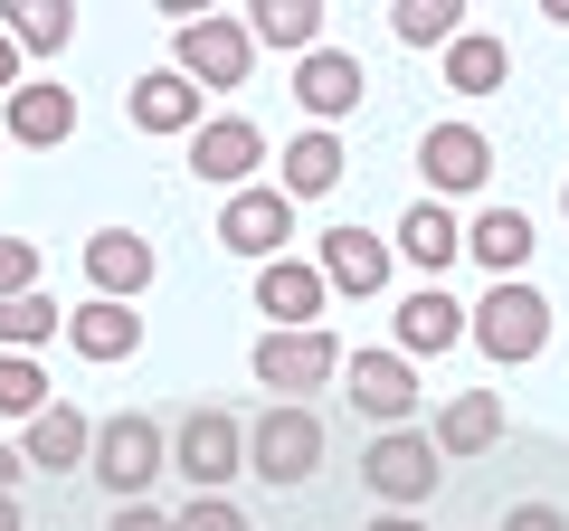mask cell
Masks as SVG:
<instances>
[{"mask_svg":"<svg viewBox=\"0 0 569 531\" xmlns=\"http://www.w3.org/2000/svg\"><path fill=\"white\" fill-rule=\"evenodd\" d=\"M437 474H447V455H437V437L427 428H380L361 455V484L380 493L389 512H418L427 493H437Z\"/></svg>","mask_w":569,"mask_h":531,"instance_id":"obj_5","label":"cell"},{"mask_svg":"<svg viewBox=\"0 0 569 531\" xmlns=\"http://www.w3.org/2000/svg\"><path fill=\"white\" fill-rule=\"evenodd\" d=\"M39 294V238H0V304Z\"/></svg>","mask_w":569,"mask_h":531,"instance_id":"obj_32","label":"cell"},{"mask_svg":"<svg viewBox=\"0 0 569 531\" xmlns=\"http://www.w3.org/2000/svg\"><path fill=\"white\" fill-rule=\"evenodd\" d=\"M67 351H77V361H133V351H142V313L86 294V304L67 313Z\"/></svg>","mask_w":569,"mask_h":531,"instance_id":"obj_23","label":"cell"},{"mask_svg":"<svg viewBox=\"0 0 569 531\" xmlns=\"http://www.w3.org/2000/svg\"><path fill=\"white\" fill-rule=\"evenodd\" d=\"M466 342L485 351V361H503V370H522V361H541L550 351V294L541 285H485V304H466Z\"/></svg>","mask_w":569,"mask_h":531,"instance_id":"obj_1","label":"cell"},{"mask_svg":"<svg viewBox=\"0 0 569 531\" xmlns=\"http://www.w3.org/2000/svg\"><path fill=\"white\" fill-rule=\"evenodd\" d=\"M247 474L276 484V493L313 484V474H323V418H313V409H266V418H247Z\"/></svg>","mask_w":569,"mask_h":531,"instance_id":"obj_4","label":"cell"},{"mask_svg":"<svg viewBox=\"0 0 569 531\" xmlns=\"http://www.w3.org/2000/svg\"><path fill=\"white\" fill-rule=\"evenodd\" d=\"M560 209H569V190H560Z\"/></svg>","mask_w":569,"mask_h":531,"instance_id":"obj_39","label":"cell"},{"mask_svg":"<svg viewBox=\"0 0 569 531\" xmlns=\"http://www.w3.org/2000/svg\"><path fill=\"white\" fill-rule=\"evenodd\" d=\"M257 162H266V133L247 114H209L200 133H190V171H200L209 190H228V200L257 190Z\"/></svg>","mask_w":569,"mask_h":531,"instance_id":"obj_14","label":"cell"},{"mask_svg":"<svg viewBox=\"0 0 569 531\" xmlns=\"http://www.w3.org/2000/svg\"><path fill=\"white\" fill-rule=\"evenodd\" d=\"M466 29H475L466 0H389V39H399V48H437V58H447Z\"/></svg>","mask_w":569,"mask_h":531,"instance_id":"obj_26","label":"cell"},{"mask_svg":"<svg viewBox=\"0 0 569 531\" xmlns=\"http://www.w3.org/2000/svg\"><path fill=\"white\" fill-rule=\"evenodd\" d=\"M104 531H171V512H152V503H114V522Z\"/></svg>","mask_w":569,"mask_h":531,"instance_id":"obj_34","label":"cell"},{"mask_svg":"<svg viewBox=\"0 0 569 531\" xmlns=\"http://www.w3.org/2000/svg\"><path fill=\"white\" fill-rule=\"evenodd\" d=\"M389 247H399V257L418 266L427 285H447V266L466 257V219H456L447 200H418V209H408L399 228H389Z\"/></svg>","mask_w":569,"mask_h":531,"instance_id":"obj_18","label":"cell"},{"mask_svg":"<svg viewBox=\"0 0 569 531\" xmlns=\"http://www.w3.org/2000/svg\"><path fill=\"white\" fill-rule=\"evenodd\" d=\"M152 275H162L152 238H133V228H96V238H86V285H96L104 304H142Z\"/></svg>","mask_w":569,"mask_h":531,"instance_id":"obj_17","label":"cell"},{"mask_svg":"<svg viewBox=\"0 0 569 531\" xmlns=\"http://www.w3.org/2000/svg\"><path fill=\"white\" fill-rule=\"evenodd\" d=\"M67 133H77V96H67V86H20V96H10V143L58 152Z\"/></svg>","mask_w":569,"mask_h":531,"instance_id":"obj_25","label":"cell"},{"mask_svg":"<svg viewBox=\"0 0 569 531\" xmlns=\"http://www.w3.org/2000/svg\"><path fill=\"white\" fill-rule=\"evenodd\" d=\"M171 474H190L200 493H228L247 474V418L228 409H190L181 428H171Z\"/></svg>","mask_w":569,"mask_h":531,"instance_id":"obj_7","label":"cell"},{"mask_svg":"<svg viewBox=\"0 0 569 531\" xmlns=\"http://www.w3.org/2000/svg\"><path fill=\"white\" fill-rule=\"evenodd\" d=\"M323 304H332V285H323V266H313V257L257 266V313L276 332H313V323H323Z\"/></svg>","mask_w":569,"mask_h":531,"instance_id":"obj_15","label":"cell"},{"mask_svg":"<svg viewBox=\"0 0 569 531\" xmlns=\"http://www.w3.org/2000/svg\"><path fill=\"white\" fill-rule=\"evenodd\" d=\"M466 257L485 266L493 285H512V275L531 266V219H522V209H475V219H466Z\"/></svg>","mask_w":569,"mask_h":531,"instance_id":"obj_24","label":"cell"},{"mask_svg":"<svg viewBox=\"0 0 569 531\" xmlns=\"http://www.w3.org/2000/svg\"><path fill=\"white\" fill-rule=\"evenodd\" d=\"M342 361H351V351L332 342L323 323H313V332H266V342L247 351L257 389H276V409H313V389H323V380H342Z\"/></svg>","mask_w":569,"mask_h":531,"instance_id":"obj_3","label":"cell"},{"mask_svg":"<svg viewBox=\"0 0 569 531\" xmlns=\"http://www.w3.org/2000/svg\"><path fill=\"white\" fill-rule=\"evenodd\" d=\"M20 474H29V455H20V447H0V493H20Z\"/></svg>","mask_w":569,"mask_h":531,"instance_id":"obj_36","label":"cell"},{"mask_svg":"<svg viewBox=\"0 0 569 531\" xmlns=\"http://www.w3.org/2000/svg\"><path fill=\"white\" fill-rule=\"evenodd\" d=\"M447 86L456 96H503L512 86V48L493 39V29H466V39L447 48Z\"/></svg>","mask_w":569,"mask_h":531,"instance_id":"obj_28","label":"cell"},{"mask_svg":"<svg viewBox=\"0 0 569 531\" xmlns=\"http://www.w3.org/2000/svg\"><path fill=\"white\" fill-rule=\"evenodd\" d=\"M342 171H351L342 133H295V143H284V162H276V190L305 209V200H332V190H342Z\"/></svg>","mask_w":569,"mask_h":531,"instance_id":"obj_21","label":"cell"},{"mask_svg":"<svg viewBox=\"0 0 569 531\" xmlns=\"http://www.w3.org/2000/svg\"><path fill=\"white\" fill-rule=\"evenodd\" d=\"M284 238H295V200H284L276 181L238 190V200L219 209V247H228V257H247V266H276Z\"/></svg>","mask_w":569,"mask_h":531,"instance_id":"obj_12","label":"cell"},{"mask_svg":"<svg viewBox=\"0 0 569 531\" xmlns=\"http://www.w3.org/2000/svg\"><path fill=\"white\" fill-rule=\"evenodd\" d=\"M171 67H181L200 96H228V86H247V67H257V39H247V20H228V10H200L190 29H171Z\"/></svg>","mask_w":569,"mask_h":531,"instance_id":"obj_6","label":"cell"},{"mask_svg":"<svg viewBox=\"0 0 569 531\" xmlns=\"http://www.w3.org/2000/svg\"><path fill=\"white\" fill-rule=\"evenodd\" d=\"M427 437H437V455H447V465H466V455L503 447V389H456Z\"/></svg>","mask_w":569,"mask_h":531,"instance_id":"obj_20","label":"cell"},{"mask_svg":"<svg viewBox=\"0 0 569 531\" xmlns=\"http://www.w3.org/2000/svg\"><path fill=\"white\" fill-rule=\"evenodd\" d=\"M313 266H323L332 294H380L389 275H399V247L370 238V228H323V238H313Z\"/></svg>","mask_w":569,"mask_h":531,"instance_id":"obj_16","label":"cell"},{"mask_svg":"<svg viewBox=\"0 0 569 531\" xmlns=\"http://www.w3.org/2000/svg\"><path fill=\"white\" fill-rule=\"evenodd\" d=\"M323 29H332L323 0H247V39L276 48V58H313V48H323Z\"/></svg>","mask_w":569,"mask_h":531,"instance_id":"obj_22","label":"cell"},{"mask_svg":"<svg viewBox=\"0 0 569 531\" xmlns=\"http://www.w3.org/2000/svg\"><path fill=\"white\" fill-rule=\"evenodd\" d=\"M86 474H96L114 503H142V493L171 474V428H162V418H133V409L96 418V455H86Z\"/></svg>","mask_w":569,"mask_h":531,"instance_id":"obj_2","label":"cell"},{"mask_svg":"<svg viewBox=\"0 0 569 531\" xmlns=\"http://www.w3.org/2000/svg\"><path fill=\"white\" fill-rule=\"evenodd\" d=\"M342 399L370 418V428H408L427 389H418V370H408L399 351H351L342 361Z\"/></svg>","mask_w":569,"mask_h":531,"instance_id":"obj_10","label":"cell"},{"mask_svg":"<svg viewBox=\"0 0 569 531\" xmlns=\"http://www.w3.org/2000/svg\"><path fill=\"white\" fill-rule=\"evenodd\" d=\"M418 171H427V200H475V190L493 181V143L466 114H447V123L418 133Z\"/></svg>","mask_w":569,"mask_h":531,"instance_id":"obj_8","label":"cell"},{"mask_svg":"<svg viewBox=\"0 0 569 531\" xmlns=\"http://www.w3.org/2000/svg\"><path fill=\"white\" fill-rule=\"evenodd\" d=\"M456 342H466V304H456L447 285H418V294H399V313H389V351H399L408 370H418V361H447Z\"/></svg>","mask_w":569,"mask_h":531,"instance_id":"obj_13","label":"cell"},{"mask_svg":"<svg viewBox=\"0 0 569 531\" xmlns=\"http://www.w3.org/2000/svg\"><path fill=\"white\" fill-rule=\"evenodd\" d=\"M39 409H48V370L29 361V351H0V418H20V428H29Z\"/></svg>","mask_w":569,"mask_h":531,"instance_id":"obj_30","label":"cell"},{"mask_svg":"<svg viewBox=\"0 0 569 531\" xmlns=\"http://www.w3.org/2000/svg\"><path fill=\"white\" fill-rule=\"evenodd\" d=\"M361 96H370V67L351 58V48H313V58H295V104L313 114V133H332L342 114H361Z\"/></svg>","mask_w":569,"mask_h":531,"instance_id":"obj_11","label":"cell"},{"mask_svg":"<svg viewBox=\"0 0 569 531\" xmlns=\"http://www.w3.org/2000/svg\"><path fill=\"white\" fill-rule=\"evenodd\" d=\"M20 67H29V58H20V39H10V29H0V104H10V96H20V86H29Z\"/></svg>","mask_w":569,"mask_h":531,"instance_id":"obj_35","label":"cell"},{"mask_svg":"<svg viewBox=\"0 0 569 531\" xmlns=\"http://www.w3.org/2000/svg\"><path fill=\"white\" fill-rule=\"evenodd\" d=\"M20 455H29L39 474H77L86 455H96V418H86V409H67V399H48V409L20 428Z\"/></svg>","mask_w":569,"mask_h":531,"instance_id":"obj_19","label":"cell"},{"mask_svg":"<svg viewBox=\"0 0 569 531\" xmlns=\"http://www.w3.org/2000/svg\"><path fill=\"white\" fill-rule=\"evenodd\" d=\"M370 531H427V522H418V512H380V522H370Z\"/></svg>","mask_w":569,"mask_h":531,"instance_id":"obj_38","label":"cell"},{"mask_svg":"<svg viewBox=\"0 0 569 531\" xmlns=\"http://www.w3.org/2000/svg\"><path fill=\"white\" fill-rule=\"evenodd\" d=\"M0 531H29V512H20V493H0Z\"/></svg>","mask_w":569,"mask_h":531,"instance_id":"obj_37","label":"cell"},{"mask_svg":"<svg viewBox=\"0 0 569 531\" xmlns=\"http://www.w3.org/2000/svg\"><path fill=\"white\" fill-rule=\"evenodd\" d=\"M123 114H133V133H152V143H190L209 123V96L181 77V67H152V77L123 86Z\"/></svg>","mask_w":569,"mask_h":531,"instance_id":"obj_9","label":"cell"},{"mask_svg":"<svg viewBox=\"0 0 569 531\" xmlns=\"http://www.w3.org/2000/svg\"><path fill=\"white\" fill-rule=\"evenodd\" d=\"M0 29L20 39V58H67L77 10H67V0H0Z\"/></svg>","mask_w":569,"mask_h":531,"instance_id":"obj_27","label":"cell"},{"mask_svg":"<svg viewBox=\"0 0 569 531\" xmlns=\"http://www.w3.org/2000/svg\"><path fill=\"white\" fill-rule=\"evenodd\" d=\"M171 531H247V512L228 503V493H190V503L171 512Z\"/></svg>","mask_w":569,"mask_h":531,"instance_id":"obj_31","label":"cell"},{"mask_svg":"<svg viewBox=\"0 0 569 531\" xmlns=\"http://www.w3.org/2000/svg\"><path fill=\"white\" fill-rule=\"evenodd\" d=\"M503 531H569V512H560V503H512Z\"/></svg>","mask_w":569,"mask_h":531,"instance_id":"obj_33","label":"cell"},{"mask_svg":"<svg viewBox=\"0 0 569 531\" xmlns=\"http://www.w3.org/2000/svg\"><path fill=\"white\" fill-rule=\"evenodd\" d=\"M48 332H67V313L48 304V294H10V304H0V351H39Z\"/></svg>","mask_w":569,"mask_h":531,"instance_id":"obj_29","label":"cell"}]
</instances>
